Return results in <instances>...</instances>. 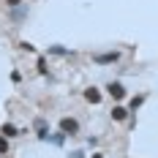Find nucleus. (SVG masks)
I'll return each mask as SVG.
<instances>
[{
  "mask_svg": "<svg viewBox=\"0 0 158 158\" xmlns=\"http://www.w3.org/2000/svg\"><path fill=\"white\" fill-rule=\"evenodd\" d=\"M38 74H44V77H49V68H47V60H44V57H38Z\"/></svg>",
  "mask_w": 158,
  "mask_h": 158,
  "instance_id": "f8f14e48",
  "label": "nucleus"
},
{
  "mask_svg": "<svg viewBox=\"0 0 158 158\" xmlns=\"http://www.w3.org/2000/svg\"><path fill=\"white\" fill-rule=\"evenodd\" d=\"M0 134H3V136H8V139H14V136H19L22 131H19L14 123H3V126H0Z\"/></svg>",
  "mask_w": 158,
  "mask_h": 158,
  "instance_id": "0eeeda50",
  "label": "nucleus"
},
{
  "mask_svg": "<svg viewBox=\"0 0 158 158\" xmlns=\"http://www.w3.org/2000/svg\"><path fill=\"white\" fill-rule=\"evenodd\" d=\"M117 60H120V52L117 49H112V52H95L93 55L95 65H112V63H117Z\"/></svg>",
  "mask_w": 158,
  "mask_h": 158,
  "instance_id": "f257e3e1",
  "label": "nucleus"
},
{
  "mask_svg": "<svg viewBox=\"0 0 158 158\" xmlns=\"http://www.w3.org/2000/svg\"><path fill=\"white\" fill-rule=\"evenodd\" d=\"M85 101L98 104V101H101V90H98V87H85Z\"/></svg>",
  "mask_w": 158,
  "mask_h": 158,
  "instance_id": "6e6552de",
  "label": "nucleus"
},
{
  "mask_svg": "<svg viewBox=\"0 0 158 158\" xmlns=\"http://www.w3.org/2000/svg\"><path fill=\"white\" fill-rule=\"evenodd\" d=\"M90 158H104V153H93V156H90Z\"/></svg>",
  "mask_w": 158,
  "mask_h": 158,
  "instance_id": "a211bd4d",
  "label": "nucleus"
},
{
  "mask_svg": "<svg viewBox=\"0 0 158 158\" xmlns=\"http://www.w3.org/2000/svg\"><path fill=\"white\" fill-rule=\"evenodd\" d=\"M68 158H85V153H82V150H74V153H71Z\"/></svg>",
  "mask_w": 158,
  "mask_h": 158,
  "instance_id": "f3484780",
  "label": "nucleus"
},
{
  "mask_svg": "<svg viewBox=\"0 0 158 158\" xmlns=\"http://www.w3.org/2000/svg\"><path fill=\"white\" fill-rule=\"evenodd\" d=\"M106 93L112 95V101H117V104H120V101L128 95V90L120 85V82H109V85H106Z\"/></svg>",
  "mask_w": 158,
  "mask_h": 158,
  "instance_id": "7ed1b4c3",
  "label": "nucleus"
},
{
  "mask_svg": "<svg viewBox=\"0 0 158 158\" xmlns=\"http://www.w3.org/2000/svg\"><path fill=\"white\" fill-rule=\"evenodd\" d=\"M47 52H49V55H55V57H77V52L68 49V47H63V44H52Z\"/></svg>",
  "mask_w": 158,
  "mask_h": 158,
  "instance_id": "39448f33",
  "label": "nucleus"
},
{
  "mask_svg": "<svg viewBox=\"0 0 158 158\" xmlns=\"http://www.w3.org/2000/svg\"><path fill=\"white\" fill-rule=\"evenodd\" d=\"M6 6L8 8H16V6H22V0H6Z\"/></svg>",
  "mask_w": 158,
  "mask_h": 158,
  "instance_id": "dca6fc26",
  "label": "nucleus"
},
{
  "mask_svg": "<svg viewBox=\"0 0 158 158\" xmlns=\"http://www.w3.org/2000/svg\"><path fill=\"white\" fill-rule=\"evenodd\" d=\"M57 126H60V131H63L65 136H74V134H79V120H77V117H63Z\"/></svg>",
  "mask_w": 158,
  "mask_h": 158,
  "instance_id": "f03ea898",
  "label": "nucleus"
},
{
  "mask_svg": "<svg viewBox=\"0 0 158 158\" xmlns=\"http://www.w3.org/2000/svg\"><path fill=\"white\" fill-rule=\"evenodd\" d=\"M144 98H147V95H134V98L128 101V112L134 114V112H136V109H139V106L144 104Z\"/></svg>",
  "mask_w": 158,
  "mask_h": 158,
  "instance_id": "9d476101",
  "label": "nucleus"
},
{
  "mask_svg": "<svg viewBox=\"0 0 158 158\" xmlns=\"http://www.w3.org/2000/svg\"><path fill=\"white\" fill-rule=\"evenodd\" d=\"M47 142H52L55 147H63V142H65V134L63 131H57V134H49V139Z\"/></svg>",
  "mask_w": 158,
  "mask_h": 158,
  "instance_id": "9b49d317",
  "label": "nucleus"
},
{
  "mask_svg": "<svg viewBox=\"0 0 158 158\" xmlns=\"http://www.w3.org/2000/svg\"><path fill=\"white\" fill-rule=\"evenodd\" d=\"M11 82H14V85H19V82H22V74H19V71H11Z\"/></svg>",
  "mask_w": 158,
  "mask_h": 158,
  "instance_id": "2eb2a0df",
  "label": "nucleus"
},
{
  "mask_svg": "<svg viewBox=\"0 0 158 158\" xmlns=\"http://www.w3.org/2000/svg\"><path fill=\"white\" fill-rule=\"evenodd\" d=\"M19 49H22V52H35V47H33L30 41H19Z\"/></svg>",
  "mask_w": 158,
  "mask_h": 158,
  "instance_id": "4468645a",
  "label": "nucleus"
},
{
  "mask_svg": "<svg viewBox=\"0 0 158 158\" xmlns=\"http://www.w3.org/2000/svg\"><path fill=\"white\" fill-rule=\"evenodd\" d=\"M128 114H131V112H128V106H123V104H114V109L109 112V117L114 120V123H123V120H128Z\"/></svg>",
  "mask_w": 158,
  "mask_h": 158,
  "instance_id": "423d86ee",
  "label": "nucleus"
},
{
  "mask_svg": "<svg viewBox=\"0 0 158 158\" xmlns=\"http://www.w3.org/2000/svg\"><path fill=\"white\" fill-rule=\"evenodd\" d=\"M33 128H35V136H38L41 142L49 139V123L44 120V117H35V120H33Z\"/></svg>",
  "mask_w": 158,
  "mask_h": 158,
  "instance_id": "20e7f679",
  "label": "nucleus"
},
{
  "mask_svg": "<svg viewBox=\"0 0 158 158\" xmlns=\"http://www.w3.org/2000/svg\"><path fill=\"white\" fill-rule=\"evenodd\" d=\"M6 153H8V136L0 134V156H6Z\"/></svg>",
  "mask_w": 158,
  "mask_h": 158,
  "instance_id": "ddd939ff",
  "label": "nucleus"
},
{
  "mask_svg": "<svg viewBox=\"0 0 158 158\" xmlns=\"http://www.w3.org/2000/svg\"><path fill=\"white\" fill-rule=\"evenodd\" d=\"M27 16V6H16V8H11V22H22Z\"/></svg>",
  "mask_w": 158,
  "mask_h": 158,
  "instance_id": "1a4fd4ad",
  "label": "nucleus"
}]
</instances>
